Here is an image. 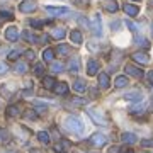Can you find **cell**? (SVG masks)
Here are the masks:
<instances>
[{"label": "cell", "instance_id": "obj_29", "mask_svg": "<svg viewBox=\"0 0 153 153\" xmlns=\"http://www.w3.org/2000/svg\"><path fill=\"white\" fill-rule=\"evenodd\" d=\"M34 73H36V75H43V73H44V66H43V63H38V65L34 66Z\"/></svg>", "mask_w": 153, "mask_h": 153}, {"label": "cell", "instance_id": "obj_6", "mask_svg": "<svg viewBox=\"0 0 153 153\" xmlns=\"http://www.w3.org/2000/svg\"><path fill=\"white\" fill-rule=\"evenodd\" d=\"M46 12H48L49 16H68L70 14V10L66 9V7H51V5H48L46 7Z\"/></svg>", "mask_w": 153, "mask_h": 153}, {"label": "cell", "instance_id": "obj_16", "mask_svg": "<svg viewBox=\"0 0 153 153\" xmlns=\"http://www.w3.org/2000/svg\"><path fill=\"white\" fill-rule=\"evenodd\" d=\"M104 9L107 12H116L117 10V2L116 0H104Z\"/></svg>", "mask_w": 153, "mask_h": 153}, {"label": "cell", "instance_id": "obj_30", "mask_svg": "<svg viewBox=\"0 0 153 153\" xmlns=\"http://www.w3.org/2000/svg\"><path fill=\"white\" fill-rule=\"evenodd\" d=\"M63 68V63H51V71H61Z\"/></svg>", "mask_w": 153, "mask_h": 153}, {"label": "cell", "instance_id": "obj_43", "mask_svg": "<svg viewBox=\"0 0 153 153\" xmlns=\"http://www.w3.org/2000/svg\"><path fill=\"white\" fill-rule=\"evenodd\" d=\"M134 2H141V0H134Z\"/></svg>", "mask_w": 153, "mask_h": 153}, {"label": "cell", "instance_id": "obj_15", "mask_svg": "<svg viewBox=\"0 0 153 153\" xmlns=\"http://www.w3.org/2000/svg\"><path fill=\"white\" fill-rule=\"evenodd\" d=\"M73 90H75L76 94H83L85 90H87V85H85L83 80H76V82L73 83Z\"/></svg>", "mask_w": 153, "mask_h": 153}, {"label": "cell", "instance_id": "obj_1", "mask_svg": "<svg viewBox=\"0 0 153 153\" xmlns=\"http://www.w3.org/2000/svg\"><path fill=\"white\" fill-rule=\"evenodd\" d=\"M65 126H66V129L71 133H76V134H80V133L83 131V124H82V121L78 119V117H75V116H68L65 119Z\"/></svg>", "mask_w": 153, "mask_h": 153}, {"label": "cell", "instance_id": "obj_41", "mask_svg": "<svg viewBox=\"0 0 153 153\" xmlns=\"http://www.w3.org/2000/svg\"><path fill=\"white\" fill-rule=\"evenodd\" d=\"M31 153H41L39 150H31Z\"/></svg>", "mask_w": 153, "mask_h": 153}, {"label": "cell", "instance_id": "obj_3", "mask_svg": "<svg viewBox=\"0 0 153 153\" xmlns=\"http://www.w3.org/2000/svg\"><path fill=\"white\" fill-rule=\"evenodd\" d=\"M88 143L95 148H100L107 143V138H105V134H102V133H95V134H92V136L88 138Z\"/></svg>", "mask_w": 153, "mask_h": 153}, {"label": "cell", "instance_id": "obj_11", "mask_svg": "<svg viewBox=\"0 0 153 153\" xmlns=\"http://www.w3.org/2000/svg\"><path fill=\"white\" fill-rule=\"evenodd\" d=\"M99 87L100 88H109V75L107 73H99Z\"/></svg>", "mask_w": 153, "mask_h": 153}, {"label": "cell", "instance_id": "obj_20", "mask_svg": "<svg viewBox=\"0 0 153 153\" xmlns=\"http://www.w3.org/2000/svg\"><path fill=\"white\" fill-rule=\"evenodd\" d=\"M43 85H44V88H55L56 82H55L53 76H44L43 78Z\"/></svg>", "mask_w": 153, "mask_h": 153}, {"label": "cell", "instance_id": "obj_39", "mask_svg": "<svg viewBox=\"0 0 153 153\" xmlns=\"http://www.w3.org/2000/svg\"><path fill=\"white\" fill-rule=\"evenodd\" d=\"M73 102H75L76 105H82V104H83V100H82V99H78V97H75V99H73Z\"/></svg>", "mask_w": 153, "mask_h": 153}, {"label": "cell", "instance_id": "obj_22", "mask_svg": "<svg viewBox=\"0 0 153 153\" xmlns=\"http://www.w3.org/2000/svg\"><path fill=\"white\" fill-rule=\"evenodd\" d=\"M56 51H58V55H61V56H66V55H68V53L71 51V49H70V46H68V44H60Z\"/></svg>", "mask_w": 153, "mask_h": 153}, {"label": "cell", "instance_id": "obj_7", "mask_svg": "<svg viewBox=\"0 0 153 153\" xmlns=\"http://www.w3.org/2000/svg\"><path fill=\"white\" fill-rule=\"evenodd\" d=\"M124 71L128 73V75L134 76V78H141V76L145 75V71H143L141 68H138V66H133V65H126V66H124Z\"/></svg>", "mask_w": 153, "mask_h": 153}, {"label": "cell", "instance_id": "obj_31", "mask_svg": "<svg viewBox=\"0 0 153 153\" xmlns=\"http://www.w3.org/2000/svg\"><path fill=\"white\" fill-rule=\"evenodd\" d=\"M19 56H21V51H19V49H16V51H12V53H9V60H10V61H14V60H17Z\"/></svg>", "mask_w": 153, "mask_h": 153}, {"label": "cell", "instance_id": "obj_23", "mask_svg": "<svg viewBox=\"0 0 153 153\" xmlns=\"http://www.w3.org/2000/svg\"><path fill=\"white\" fill-rule=\"evenodd\" d=\"M7 116H9V117L19 116V107H17V105H9V107H7Z\"/></svg>", "mask_w": 153, "mask_h": 153}, {"label": "cell", "instance_id": "obj_46", "mask_svg": "<svg viewBox=\"0 0 153 153\" xmlns=\"http://www.w3.org/2000/svg\"><path fill=\"white\" fill-rule=\"evenodd\" d=\"M128 153H131V152H128Z\"/></svg>", "mask_w": 153, "mask_h": 153}, {"label": "cell", "instance_id": "obj_4", "mask_svg": "<svg viewBox=\"0 0 153 153\" xmlns=\"http://www.w3.org/2000/svg\"><path fill=\"white\" fill-rule=\"evenodd\" d=\"M90 29L95 36H100L102 34V24H100V16L99 14H94L92 21H90Z\"/></svg>", "mask_w": 153, "mask_h": 153}, {"label": "cell", "instance_id": "obj_14", "mask_svg": "<svg viewBox=\"0 0 153 153\" xmlns=\"http://www.w3.org/2000/svg\"><path fill=\"white\" fill-rule=\"evenodd\" d=\"M124 99H126V100H134V102H141L143 95H141V92H128V94L124 95Z\"/></svg>", "mask_w": 153, "mask_h": 153}, {"label": "cell", "instance_id": "obj_9", "mask_svg": "<svg viewBox=\"0 0 153 153\" xmlns=\"http://www.w3.org/2000/svg\"><path fill=\"white\" fill-rule=\"evenodd\" d=\"M134 61H138V63H141V65H148L150 63V56L146 55V53H143V51H138V53H133L131 56Z\"/></svg>", "mask_w": 153, "mask_h": 153}, {"label": "cell", "instance_id": "obj_44", "mask_svg": "<svg viewBox=\"0 0 153 153\" xmlns=\"http://www.w3.org/2000/svg\"><path fill=\"white\" fill-rule=\"evenodd\" d=\"M10 153H16V152H10Z\"/></svg>", "mask_w": 153, "mask_h": 153}, {"label": "cell", "instance_id": "obj_24", "mask_svg": "<svg viewBox=\"0 0 153 153\" xmlns=\"http://www.w3.org/2000/svg\"><path fill=\"white\" fill-rule=\"evenodd\" d=\"M53 58H55V51H53V49H44L43 60L44 61H53Z\"/></svg>", "mask_w": 153, "mask_h": 153}, {"label": "cell", "instance_id": "obj_27", "mask_svg": "<svg viewBox=\"0 0 153 153\" xmlns=\"http://www.w3.org/2000/svg\"><path fill=\"white\" fill-rule=\"evenodd\" d=\"M22 38L26 41H29V43H36V36H33L29 31H22Z\"/></svg>", "mask_w": 153, "mask_h": 153}, {"label": "cell", "instance_id": "obj_2", "mask_svg": "<svg viewBox=\"0 0 153 153\" xmlns=\"http://www.w3.org/2000/svg\"><path fill=\"white\" fill-rule=\"evenodd\" d=\"M87 114L92 117L94 123H97V124H100V126L107 124V119H105L104 116H102V112H99L97 109H94V107H88V109H87Z\"/></svg>", "mask_w": 153, "mask_h": 153}, {"label": "cell", "instance_id": "obj_13", "mask_svg": "<svg viewBox=\"0 0 153 153\" xmlns=\"http://www.w3.org/2000/svg\"><path fill=\"white\" fill-rule=\"evenodd\" d=\"M121 140H123V143H126V145L136 143V136H134L133 133H123V134H121Z\"/></svg>", "mask_w": 153, "mask_h": 153}, {"label": "cell", "instance_id": "obj_19", "mask_svg": "<svg viewBox=\"0 0 153 153\" xmlns=\"http://www.w3.org/2000/svg\"><path fill=\"white\" fill-rule=\"evenodd\" d=\"M70 39L75 44H80V43H82V33H80V31H76V29H75V31H71V33H70Z\"/></svg>", "mask_w": 153, "mask_h": 153}, {"label": "cell", "instance_id": "obj_37", "mask_svg": "<svg viewBox=\"0 0 153 153\" xmlns=\"http://www.w3.org/2000/svg\"><path fill=\"white\" fill-rule=\"evenodd\" d=\"M27 117H29V119H36V117H38V114H36V112H33V111H29Z\"/></svg>", "mask_w": 153, "mask_h": 153}, {"label": "cell", "instance_id": "obj_5", "mask_svg": "<svg viewBox=\"0 0 153 153\" xmlns=\"http://www.w3.org/2000/svg\"><path fill=\"white\" fill-rule=\"evenodd\" d=\"M19 10L24 12V14H29V12L36 10V0H22L19 4Z\"/></svg>", "mask_w": 153, "mask_h": 153}, {"label": "cell", "instance_id": "obj_38", "mask_svg": "<svg viewBox=\"0 0 153 153\" xmlns=\"http://www.w3.org/2000/svg\"><path fill=\"white\" fill-rule=\"evenodd\" d=\"M26 56L29 60H34V51H26Z\"/></svg>", "mask_w": 153, "mask_h": 153}, {"label": "cell", "instance_id": "obj_32", "mask_svg": "<svg viewBox=\"0 0 153 153\" xmlns=\"http://www.w3.org/2000/svg\"><path fill=\"white\" fill-rule=\"evenodd\" d=\"M7 70H9V65H7V63H4V61H0V75L7 73Z\"/></svg>", "mask_w": 153, "mask_h": 153}, {"label": "cell", "instance_id": "obj_42", "mask_svg": "<svg viewBox=\"0 0 153 153\" xmlns=\"http://www.w3.org/2000/svg\"><path fill=\"white\" fill-rule=\"evenodd\" d=\"M141 153H153V152H141Z\"/></svg>", "mask_w": 153, "mask_h": 153}, {"label": "cell", "instance_id": "obj_12", "mask_svg": "<svg viewBox=\"0 0 153 153\" xmlns=\"http://www.w3.org/2000/svg\"><path fill=\"white\" fill-rule=\"evenodd\" d=\"M124 12L128 14V16H138V12H140V9H138L136 5H133V4H124Z\"/></svg>", "mask_w": 153, "mask_h": 153}, {"label": "cell", "instance_id": "obj_34", "mask_svg": "<svg viewBox=\"0 0 153 153\" xmlns=\"http://www.w3.org/2000/svg\"><path fill=\"white\" fill-rule=\"evenodd\" d=\"M70 70H71V71H76V70H78V60H71Z\"/></svg>", "mask_w": 153, "mask_h": 153}, {"label": "cell", "instance_id": "obj_28", "mask_svg": "<svg viewBox=\"0 0 153 153\" xmlns=\"http://www.w3.org/2000/svg\"><path fill=\"white\" fill-rule=\"evenodd\" d=\"M16 71L17 73H26V71H27V65H26V63H17Z\"/></svg>", "mask_w": 153, "mask_h": 153}, {"label": "cell", "instance_id": "obj_21", "mask_svg": "<svg viewBox=\"0 0 153 153\" xmlns=\"http://www.w3.org/2000/svg\"><path fill=\"white\" fill-rule=\"evenodd\" d=\"M114 85H116V88H123V87H126V85H128V80H126V76L119 75L117 78H116Z\"/></svg>", "mask_w": 153, "mask_h": 153}, {"label": "cell", "instance_id": "obj_36", "mask_svg": "<svg viewBox=\"0 0 153 153\" xmlns=\"http://www.w3.org/2000/svg\"><path fill=\"white\" fill-rule=\"evenodd\" d=\"M143 146H153V138L152 140H145V141H141Z\"/></svg>", "mask_w": 153, "mask_h": 153}, {"label": "cell", "instance_id": "obj_8", "mask_svg": "<svg viewBox=\"0 0 153 153\" xmlns=\"http://www.w3.org/2000/svg\"><path fill=\"white\" fill-rule=\"evenodd\" d=\"M19 36H21V34H19V29H17L16 26H10V27L5 29V38L9 39V41H12V43H14V41H17V39H19Z\"/></svg>", "mask_w": 153, "mask_h": 153}, {"label": "cell", "instance_id": "obj_35", "mask_svg": "<svg viewBox=\"0 0 153 153\" xmlns=\"http://www.w3.org/2000/svg\"><path fill=\"white\" fill-rule=\"evenodd\" d=\"M0 16L4 17V19H12V14L10 12H5V10H0Z\"/></svg>", "mask_w": 153, "mask_h": 153}, {"label": "cell", "instance_id": "obj_26", "mask_svg": "<svg viewBox=\"0 0 153 153\" xmlns=\"http://www.w3.org/2000/svg\"><path fill=\"white\" fill-rule=\"evenodd\" d=\"M29 22H31V26H33L34 29H41V27L44 26V24H46L44 21H39V19H31Z\"/></svg>", "mask_w": 153, "mask_h": 153}, {"label": "cell", "instance_id": "obj_17", "mask_svg": "<svg viewBox=\"0 0 153 153\" xmlns=\"http://www.w3.org/2000/svg\"><path fill=\"white\" fill-rule=\"evenodd\" d=\"M55 92H56V94H60V95H65V94L68 92V85H66L65 82L56 83V85H55Z\"/></svg>", "mask_w": 153, "mask_h": 153}, {"label": "cell", "instance_id": "obj_18", "mask_svg": "<svg viewBox=\"0 0 153 153\" xmlns=\"http://www.w3.org/2000/svg\"><path fill=\"white\" fill-rule=\"evenodd\" d=\"M65 34H66L65 27H56V29H53L51 36H53L55 39H63V38H65Z\"/></svg>", "mask_w": 153, "mask_h": 153}, {"label": "cell", "instance_id": "obj_33", "mask_svg": "<svg viewBox=\"0 0 153 153\" xmlns=\"http://www.w3.org/2000/svg\"><path fill=\"white\" fill-rule=\"evenodd\" d=\"M126 26H128V27L131 29V31H133V33H134V34H138V27H136V26H134V24H133L131 21H126Z\"/></svg>", "mask_w": 153, "mask_h": 153}, {"label": "cell", "instance_id": "obj_40", "mask_svg": "<svg viewBox=\"0 0 153 153\" xmlns=\"http://www.w3.org/2000/svg\"><path fill=\"white\" fill-rule=\"evenodd\" d=\"M148 82L153 85V71H150V73H148Z\"/></svg>", "mask_w": 153, "mask_h": 153}, {"label": "cell", "instance_id": "obj_45", "mask_svg": "<svg viewBox=\"0 0 153 153\" xmlns=\"http://www.w3.org/2000/svg\"><path fill=\"white\" fill-rule=\"evenodd\" d=\"M152 33H153V27H152Z\"/></svg>", "mask_w": 153, "mask_h": 153}, {"label": "cell", "instance_id": "obj_10", "mask_svg": "<svg viewBox=\"0 0 153 153\" xmlns=\"http://www.w3.org/2000/svg\"><path fill=\"white\" fill-rule=\"evenodd\" d=\"M97 71H99V61L97 60H88V63H87V73L90 76H94V75H97Z\"/></svg>", "mask_w": 153, "mask_h": 153}, {"label": "cell", "instance_id": "obj_25", "mask_svg": "<svg viewBox=\"0 0 153 153\" xmlns=\"http://www.w3.org/2000/svg\"><path fill=\"white\" fill-rule=\"evenodd\" d=\"M38 140L41 143H44V145H48V143H49V134L46 131H39L38 133Z\"/></svg>", "mask_w": 153, "mask_h": 153}]
</instances>
